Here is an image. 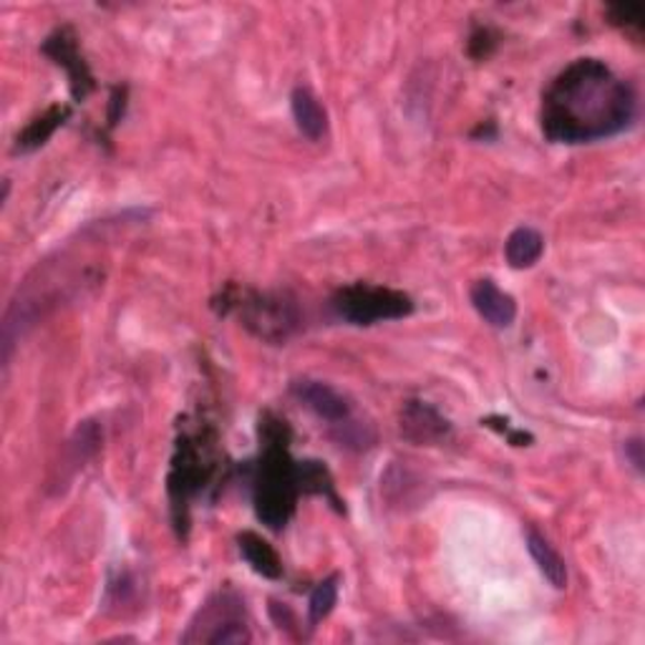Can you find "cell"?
Masks as SVG:
<instances>
[{
	"label": "cell",
	"instance_id": "15",
	"mask_svg": "<svg viewBox=\"0 0 645 645\" xmlns=\"http://www.w3.org/2000/svg\"><path fill=\"white\" fill-rule=\"evenodd\" d=\"M527 549H530L532 560L537 563L540 572L545 575V580L553 585V588L563 590L567 585V567H565L563 557L557 555V549L535 530L527 532Z\"/></svg>",
	"mask_w": 645,
	"mask_h": 645
},
{
	"label": "cell",
	"instance_id": "17",
	"mask_svg": "<svg viewBox=\"0 0 645 645\" xmlns=\"http://www.w3.org/2000/svg\"><path fill=\"white\" fill-rule=\"evenodd\" d=\"M335 603H338V578L333 575V578L318 582L311 592V600H308V621L311 625L315 627L318 623H323L333 613Z\"/></svg>",
	"mask_w": 645,
	"mask_h": 645
},
{
	"label": "cell",
	"instance_id": "20",
	"mask_svg": "<svg viewBox=\"0 0 645 645\" xmlns=\"http://www.w3.org/2000/svg\"><path fill=\"white\" fill-rule=\"evenodd\" d=\"M625 459L631 461V467L638 471H643V444L641 438H631V442H625Z\"/></svg>",
	"mask_w": 645,
	"mask_h": 645
},
{
	"label": "cell",
	"instance_id": "19",
	"mask_svg": "<svg viewBox=\"0 0 645 645\" xmlns=\"http://www.w3.org/2000/svg\"><path fill=\"white\" fill-rule=\"evenodd\" d=\"M492 46H494L492 31L477 29L475 33H471L469 51H471V56H475V58H487V56H489V51H492Z\"/></svg>",
	"mask_w": 645,
	"mask_h": 645
},
{
	"label": "cell",
	"instance_id": "4",
	"mask_svg": "<svg viewBox=\"0 0 645 645\" xmlns=\"http://www.w3.org/2000/svg\"><path fill=\"white\" fill-rule=\"evenodd\" d=\"M245 603L235 592H220L210 598L200 610L194 621L189 623V631L182 635L185 643H251L253 633L245 621Z\"/></svg>",
	"mask_w": 645,
	"mask_h": 645
},
{
	"label": "cell",
	"instance_id": "7",
	"mask_svg": "<svg viewBox=\"0 0 645 645\" xmlns=\"http://www.w3.org/2000/svg\"><path fill=\"white\" fill-rule=\"evenodd\" d=\"M43 54L51 56L58 66L66 68L68 81H71V97L76 101H84L86 97H89L97 84H93L91 68L84 62L79 51V38H76V33L68 29V25L51 33L46 43H43Z\"/></svg>",
	"mask_w": 645,
	"mask_h": 645
},
{
	"label": "cell",
	"instance_id": "2",
	"mask_svg": "<svg viewBox=\"0 0 645 645\" xmlns=\"http://www.w3.org/2000/svg\"><path fill=\"white\" fill-rule=\"evenodd\" d=\"M263 457L255 475V512L270 530H282L296 512L300 494L298 461L290 457V429L282 419L265 414L260 419Z\"/></svg>",
	"mask_w": 645,
	"mask_h": 645
},
{
	"label": "cell",
	"instance_id": "1",
	"mask_svg": "<svg viewBox=\"0 0 645 645\" xmlns=\"http://www.w3.org/2000/svg\"><path fill=\"white\" fill-rule=\"evenodd\" d=\"M631 84L598 58H578L547 86L542 97V132L549 142L582 144L613 136L633 122Z\"/></svg>",
	"mask_w": 645,
	"mask_h": 645
},
{
	"label": "cell",
	"instance_id": "16",
	"mask_svg": "<svg viewBox=\"0 0 645 645\" xmlns=\"http://www.w3.org/2000/svg\"><path fill=\"white\" fill-rule=\"evenodd\" d=\"M298 485L303 494H323L325 500H331L338 512H343L338 494H335V485L331 471L323 467L321 461H298Z\"/></svg>",
	"mask_w": 645,
	"mask_h": 645
},
{
	"label": "cell",
	"instance_id": "3",
	"mask_svg": "<svg viewBox=\"0 0 645 645\" xmlns=\"http://www.w3.org/2000/svg\"><path fill=\"white\" fill-rule=\"evenodd\" d=\"M333 311L354 325H374L381 321H401L414 313V300L407 292L354 282L333 296Z\"/></svg>",
	"mask_w": 645,
	"mask_h": 645
},
{
	"label": "cell",
	"instance_id": "12",
	"mask_svg": "<svg viewBox=\"0 0 645 645\" xmlns=\"http://www.w3.org/2000/svg\"><path fill=\"white\" fill-rule=\"evenodd\" d=\"M237 547L240 555L245 557L247 565H251L257 575H263V578L268 580H278L282 575V563L278 553H275L270 542L263 540L257 532L247 530L243 535H237Z\"/></svg>",
	"mask_w": 645,
	"mask_h": 645
},
{
	"label": "cell",
	"instance_id": "10",
	"mask_svg": "<svg viewBox=\"0 0 645 645\" xmlns=\"http://www.w3.org/2000/svg\"><path fill=\"white\" fill-rule=\"evenodd\" d=\"M471 305L494 329H510L518 318V303L494 280H477L471 286Z\"/></svg>",
	"mask_w": 645,
	"mask_h": 645
},
{
	"label": "cell",
	"instance_id": "13",
	"mask_svg": "<svg viewBox=\"0 0 645 645\" xmlns=\"http://www.w3.org/2000/svg\"><path fill=\"white\" fill-rule=\"evenodd\" d=\"M542 253H545V237L535 227H518L507 237L504 255L514 270L532 268L542 257Z\"/></svg>",
	"mask_w": 645,
	"mask_h": 645
},
{
	"label": "cell",
	"instance_id": "6",
	"mask_svg": "<svg viewBox=\"0 0 645 645\" xmlns=\"http://www.w3.org/2000/svg\"><path fill=\"white\" fill-rule=\"evenodd\" d=\"M212 469L214 464L204 457V446L200 449L197 438L185 436L177 446V457L169 475V497L175 502V514H179V510L187 512L189 500L202 492V487L212 477Z\"/></svg>",
	"mask_w": 645,
	"mask_h": 645
},
{
	"label": "cell",
	"instance_id": "14",
	"mask_svg": "<svg viewBox=\"0 0 645 645\" xmlns=\"http://www.w3.org/2000/svg\"><path fill=\"white\" fill-rule=\"evenodd\" d=\"M71 116V109L68 107H51L46 114H41L33 119V122L23 129L19 134V140H15V152H33L38 149V146L46 144L58 126L66 124V119Z\"/></svg>",
	"mask_w": 645,
	"mask_h": 645
},
{
	"label": "cell",
	"instance_id": "5",
	"mask_svg": "<svg viewBox=\"0 0 645 645\" xmlns=\"http://www.w3.org/2000/svg\"><path fill=\"white\" fill-rule=\"evenodd\" d=\"M232 305L240 311L245 329H251L263 341H288L300 325L296 300L288 298L286 292H247Z\"/></svg>",
	"mask_w": 645,
	"mask_h": 645
},
{
	"label": "cell",
	"instance_id": "18",
	"mask_svg": "<svg viewBox=\"0 0 645 645\" xmlns=\"http://www.w3.org/2000/svg\"><path fill=\"white\" fill-rule=\"evenodd\" d=\"M643 15H645V5L643 3H621V5H610L608 8V19L613 25L623 31H633L641 36L643 29Z\"/></svg>",
	"mask_w": 645,
	"mask_h": 645
},
{
	"label": "cell",
	"instance_id": "9",
	"mask_svg": "<svg viewBox=\"0 0 645 645\" xmlns=\"http://www.w3.org/2000/svg\"><path fill=\"white\" fill-rule=\"evenodd\" d=\"M290 391L300 403H305L315 416L325 419L333 426L346 424V421L351 419V407L346 396L335 391L329 383L311 381V378H300V381L290 386Z\"/></svg>",
	"mask_w": 645,
	"mask_h": 645
},
{
	"label": "cell",
	"instance_id": "11",
	"mask_svg": "<svg viewBox=\"0 0 645 645\" xmlns=\"http://www.w3.org/2000/svg\"><path fill=\"white\" fill-rule=\"evenodd\" d=\"M290 109L300 134L308 136L311 142H321L325 136V129H329V114H325L315 93L305 89V86H298L290 97Z\"/></svg>",
	"mask_w": 645,
	"mask_h": 645
},
{
	"label": "cell",
	"instance_id": "8",
	"mask_svg": "<svg viewBox=\"0 0 645 645\" xmlns=\"http://www.w3.org/2000/svg\"><path fill=\"white\" fill-rule=\"evenodd\" d=\"M401 434L419 446H432L449 438L452 424L426 401H407L401 409Z\"/></svg>",
	"mask_w": 645,
	"mask_h": 645
}]
</instances>
